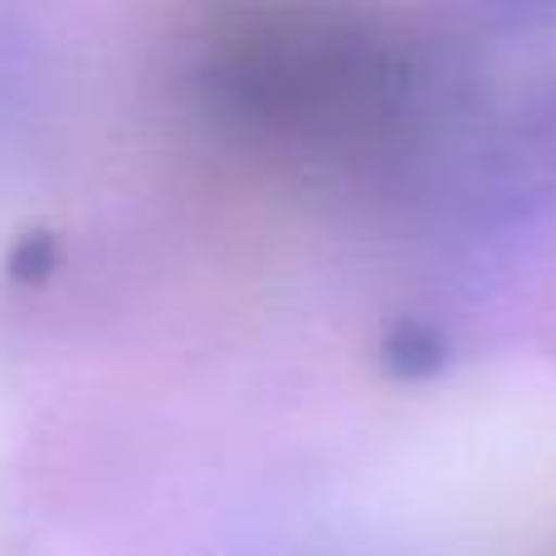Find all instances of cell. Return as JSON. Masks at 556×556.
Returning <instances> with one entry per match:
<instances>
[{
	"instance_id": "2",
	"label": "cell",
	"mask_w": 556,
	"mask_h": 556,
	"mask_svg": "<svg viewBox=\"0 0 556 556\" xmlns=\"http://www.w3.org/2000/svg\"><path fill=\"white\" fill-rule=\"evenodd\" d=\"M29 84H35L29 39H25V29H20V20L0 5V156L10 152V142H15L20 127H25Z\"/></svg>"
},
{
	"instance_id": "1",
	"label": "cell",
	"mask_w": 556,
	"mask_h": 556,
	"mask_svg": "<svg viewBox=\"0 0 556 556\" xmlns=\"http://www.w3.org/2000/svg\"><path fill=\"white\" fill-rule=\"evenodd\" d=\"M395 39L337 0H225L195 84L220 127L283 156H346L405 108Z\"/></svg>"
}]
</instances>
